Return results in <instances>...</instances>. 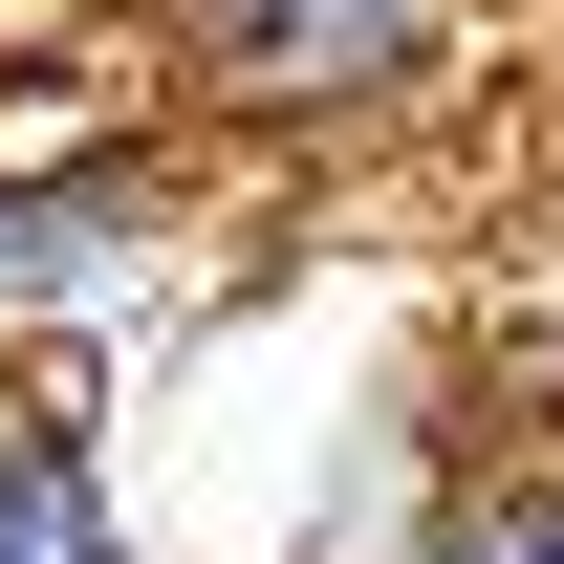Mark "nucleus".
<instances>
[{
	"label": "nucleus",
	"instance_id": "nucleus-1",
	"mask_svg": "<svg viewBox=\"0 0 564 564\" xmlns=\"http://www.w3.org/2000/svg\"><path fill=\"white\" fill-rule=\"evenodd\" d=\"M196 261V152L174 109H109V131H0V348H87V326H152Z\"/></svg>",
	"mask_w": 564,
	"mask_h": 564
},
{
	"label": "nucleus",
	"instance_id": "nucleus-2",
	"mask_svg": "<svg viewBox=\"0 0 564 564\" xmlns=\"http://www.w3.org/2000/svg\"><path fill=\"white\" fill-rule=\"evenodd\" d=\"M456 66H478V0H239L217 44H174V109L304 152V131H413Z\"/></svg>",
	"mask_w": 564,
	"mask_h": 564
},
{
	"label": "nucleus",
	"instance_id": "nucleus-3",
	"mask_svg": "<svg viewBox=\"0 0 564 564\" xmlns=\"http://www.w3.org/2000/svg\"><path fill=\"white\" fill-rule=\"evenodd\" d=\"M0 564H152L131 478H109V413H87L66 348L0 369Z\"/></svg>",
	"mask_w": 564,
	"mask_h": 564
},
{
	"label": "nucleus",
	"instance_id": "nucleus-4",
	"mask_svg": "<svg viewBox=\"0 0 564 564\" xmlns=\"http://www.w3.org/2000/svg\"><path fill=\"white\" fill-rule=\"evenodd\" d=\"M456 564H564V456H478V478H434L413 499Z\"/></svg>",
	"mask_w": 564,
	"mask_h": 564
},
{
	"label": "nucleus",
	"instance_id": "nucleus-5",
	"mask_svg": "<svg viewBox=\"0 0 564 564\" xmlns=\"http://www.w3.org/2000/svg\"><path fill=\"white\" fill-rule=\"evenodd\" d=\"M391 564H456V543H434V521H413V543H391Z\"/></svg>",
	"mask_w": 564,
	"mask_h": 564
},
{
	"label": "nucleus",
	"instance_id": "nucleus-6",
	"mask_svg": "<svg viewBox=\"0 0 564 564\" xmlns=\"http://www.w3.org/2000/svg\"><path fill=\"white\" fill-rule=\"evenodd\" d=\"M478 22H521V0H478Z\"/></svg>",
	"mask_w": 564,
	"mask_h": 564
}]
</instances>
